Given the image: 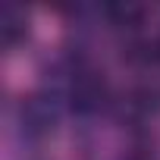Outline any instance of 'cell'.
I'll list each match as a JSON object with an SVG mask.
<instances>
[{
	"label": "cell",
	"instance_id": "277c9868",
	"mask_svg": "<svg viewBox=\"0 0 160 160\" xmlns=\"http://www.w3.org/2000/svg\"><path fill=\"white\" fill-rule=\"evenodd\" d=\"M154 57H157V60H160V38H157V41H154Z\"/></svg>",
	"mask_w": 160,
	"mask_h": 160
},
{
	"label": "cell",
	"instance_id": "3957f363",
	"mask_svg": "<svg viewBox=\"0 0 160 160\" xmlns=\"http://www.w3.org/2000/svg\"><path fill=\"white\" fill-rule=\"evenodd\" d=\"M107 19L116 28H135L144 19V7H135V3H110L107 7Z\"/></svg>",
	"mask_w": 160,
	"mask_h": 160
},
{
	"label": "cell",
	"instance_id": "7a4b0ae2",
	"mask_svg": "<svg viewBox=\"0 0 160 160\" xmlns=\"http://www.w3.org/2000/svg\"><path fill=\"white\" fill-rule=\"evenodd\" d=\"M0 32H3V44L7 47H16L25 38V13H19L16 7H7L3 19H0Z\"/></svg>",
	"mask_w": 160,
	"mask_h": 160
},
{
	"label": "cell",
	"instance_id": "6da1fadb",
	"mask_svg": "<svg viewBox=\"0 0 160 160\" xmlns=\"http://www.w3.org/2000/svg\"><path fill=\"white\" fill-rule=\"evenodd\" d=\"M104 94H107V88L98 75H82L72 85V107L82 110V113H91L104 104Z\"/></svg>",
	"mask_w": 160,
	"mask_h": 160
}]
</instances>
